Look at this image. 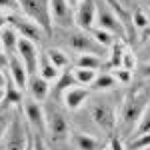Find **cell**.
I'll use <instances>...</instances> for the list:
<instances>
[{
    "label": "cell",
    "mask_w": 150,
    "mask_h": 150,
    "mask_svg": "<svg viewBox=\"0 0 150 150\" xmlns=\"http://www.w3.org/2000/svg\"><path fill=\"white\" fill-rule=\"evenodd\" d=\"M96 28H102V30L114 36H120V38L128 36L124 20L118 16V12L106 0H96Z\"/></svg>",
    "instance_id": "1"
},
{
    "label": "cell",
    "mask_w": 150,
    "mask_h": 150,
    "mask_svg": "<svg viewBox=\"0 0 150 150\" xmlns=\"http://www.w3.org/2000/svg\"><path fill=\"white\" fill-rule=\"evenodd\" d=\"M148 104V94L142 90L128 94L124 98V104H122V126L126 130H134Z\"/></svg>",
    "instance_id": "2"
},
{
    "label": "cell",
    "mask_w": 150,
    "mask_h": 150,
    "mask_svg": "<svg viewBox=\"0 0 150 150\" xmlns=\"http://www.w3.org/2000/svg\"><path fill=\"white\" fill-rule=\"evenodd\" d=\"M28 136H30V130H28V124L22 122V114L20 110H14V116H12V122L6 134H4V150H26L28 146Z\"/></svg>",
    "instance_id": "3"
},
{
    "label": "cell",
    "mask_w": 150,
    "mask_h": 150,
    "mask_svg": "<svg viewBox=\"0 0 150 150\" xmlns=\"http://www.w3.org/2000/svg\"><path fill=\"white\" fill-rule=\"evenodd\" d=\"M50 0H18V6L24 12L26 18H30L32 22H36L44 32H50Z\"/></svg>",
    "instance_id": "4"
},
{
    "label": "cell",
    "mask_w": 150,
    "mask_h": 150,
    "mask_svg": "<svg viewBox=\"0 0 150 150\" xmlns=\"http://www.w3.org/2000/svg\"><path fill=\"white\" fill-rule=\"evenodd\" d=\"M90 118L98 128L106 132H112L116 126V106L110 100H92L90 104Z\"/></svg>",
    "instance_id": "5"
},
{
    "label": "cell",
    "mask_w": 150,
    "mask_h": 150,
    "mask_svg": "<svg viewBox=\"0 0 150 150\" xmlns=\"http://www.w3.org/2000/svg\"><path fill=\"white\" fill-rule=\"evenodd\" d=\"M44 112H46V134L54 142H58V144L70 140V126L66 122V118H64V114L58 108H54V106L44 108Z\"/></svg>",
    "instance_id": "6"
},
{
    "label": "cell",
    "mask_w": 150,
    "mask_h": 150,
    "mask_svg": "<svg viewBox=\"0 0 150 150\" xmlns=\"http://www.w3.org/2000/svg\"><path fill=\"white\" fill-rule=\"evenodd\" d=\"M8 24L18 32L20 38H26V40H30V42H34V44H40L42 38H44V34H46L38 24L32 22V20L26 18V16L22 18V16H16V14H8Z\"/></svg>",
    "instance_id": "7"
},
{
    "label": "cell",
    "mask_w": 150,
    "mask_h": 150,
    "mask_svg": "<svg viewBox=\"0 0 150 150\" xmlns=\"http://www.w3.org/2000/svg\"><path fill=\"white\" fill-rule=\"evenodd\" d=\"M24 108V118H26V124L32 128L38 134H46V112H44V106L40 102H36L32 98H26L22 102Z\"/></svg>",
    "instance_id": "8"
},
{
    "label": "cell",
    "mask_w": 150,
    "mask_h": 150,
    "mask_svg": "<svg viewBox=\"0 0 150 150\" xmlns=\"http://www.w3.org/2000/svg\"><path fill=\"white\" fill-rule=\"evenodd\" d=\"M68 44L72 50H76V52H80V54H96V56H100L106 52V48H102L96 40L92 38L90 32H72L68 36Z\"/></svg>",
    "instance_id": "9"
},
{
    "label": "cell",
    "mask_w": 150,
    "mask_h": 150,
    "mask_svg": "<svg viewBox=\"0 0 150 150\" xmlns=\"http://www.w3.org/2000/svg\"><path fill=\"white\" fill-rule=\"evenodd\" d=\"M16 54H18L20 60L24 62L28 74H30V76H36V74H38V62H40L38 44L26 40V38H20V40H18V46H16Z\"/></svg>",
    "instance_id": "10"
},
{
    "label": "cell",
    "mask_w": 150,
    "mask_h": 150,
    "mask_svg": "<svg viewBox=\"0 0 150 150\" xmlns=\"http://www.w3.org/2000/svg\"><path fill=\"white\" fill-rule=\"evenodd\" d=\"M74 24L84 32H90L96 26V0H82L74 8Z\"/></svg>",
    "instance_id": "11"
},
{
    "label": "cell",
    "mask_w": 150,
    "mask_h": 150,
    "mask_svg": "<svg viewBox=\"0 0 150 150\" xmlns=\"http://www.w3.org/2000/svg\"><path fill=\"white\" fill-rule=\"evenodd\" d=\"M50 20L60 28H70L74 24V8L68 0H50Z\"/></svg>",
    "instance_id": "12"
},
{
    "label": "cell",
    "mask_w": 150,
    "mask_h": 150,
    "mask_svg": "<svg viewBox=\"0 0 150 150\" xmlns=\"http://www.w3.org/2000/svg\"><path fill=\"white\" fill-rule=\"evenodd\" d=\"M8 72H10V80L12 84L16 86V88H20L24 90L26 86H28V78H30V74H28V70L24 66V62L20 60V56L14 52V54H8Z\"/></svg>",
    "instance_id": "13"
},
{
    "label": "cell",
    "mask_w": 150,
    "mask_h": 150,
    "mask_svg": "<svg viewBox=\"0 0 150 150\" xmlns=\"http://www.w3.org/2000/svg\"><path fill=\"white\" fill-rule=\"evenodd\" d=\"M28 94H30V98L36 100V102H44L48 98V94H50V86H48V80L46 78H42L40 74H36V76H30L28 78Z\"/></svg>",
    "instance_id": "14"
},
{
    "label": "cell",
    "mask_w": 150,
    "mask_h": 150,
    "mask_svg": "<svg viewBox=\"0 0 150 150\" xmlns=\"http://www.w3.org/2000/svg\"><path fill=\"white\" fill-rule=\"evenodd\" d=\"M70 142L74 150H104L100 140L84 132H70Z\"/></svg>",
    "instance_id": "15"
},
{
    "label": "cell",
    "mask_w": 150,
    "mask_h": 150,
    "mask_svg": "<svg viewBox=\"0 0 150 150\" xmlns=\"http://www.w3.org/2000/svg\"><path fill=\"white\" fill-rule=\"evenodd\" d=\"M62 100H64L68 110H78L82 104L88 100V90L82 88V86H72L62 94Z\"/></svg>",
    "instance_id": "16"
},
{
    "label": "cell",
    "mask_w": 150,
    "mask_h": 150,
    "mask_svg": "<svg viewBox=\"0 0 150 150\" xmlns=\"http://www.w3.org/2000/svg\"><path fill=\"white\" fill-rule=\"evenodd\" d=\"M18 40H20V36H18V32L12 28L10 24H6V26L0 30V44H2V48H4L6 54H14V52H16Z\"/></svg>",
    "instance_id": "17"
},
{
    "label": "cell",
    "mask_w": 150,
    "mask_h": 150,
    "mask_svg": "<svg viewBox=\"0 0 150 150\" xmlns=\"http://www.w3.org/2000/svg\"><path fill=\"white\" fill-rule=\"evenodd\" d=\"M116 86H118V80L114 78V74H110V72H100V74H96L94 82L90 84V88L96 90V92H108V90H112Z\"/></svg>",
    "instance_id": "18"
},
{
    "label": "cell",
    "mask_w": 150,
    "mask_h": 150,
    "mask_svg": "<svg viewBox=\"0 0 150 150\" xmlns=\"http://www.w3.org/2000/svg\"><path fill=\"white\" fill-rule=\"evenodd\" d=\"M38 74L42 76V78H46L48 82L50 80H58L60 78V70L52 64V60L48 58V54H40V62H38Z\"/></svg>",
    "instance_id": "19"
},
{
    "label": "cell",
    "mask_w": 150,
    "mask_h": 150,
    "mask_svg": "<svg viewBox=\"0 0 150 150\" xmlns=\"http://www.w3.org/2000/svg\"><path fill=\"white\" fill-rule=\"evenodd\" d=\"M22 102H24L22 90H20V88H16L14 84L8 82L6 92H4V104H6V106H22Z\"/></svg>",
    "instance_id": "20"
},
{
    "label": "cell",
    "mask_w": 150,
    "mask_h": 150,
    "mask_svg": "<svg viewBox=\"0 0 150 150\" xmlns=\"http://www.w3.org/2000/svg\"><path fill=\"white\" fill-rule=\"evenodd\" d=\"M72 76H74V80L78 86H90L96 78V70H88V68H76L72 70Z\"/></svg>",
    "instance_id": "21"
},
{
    "label": "cell",
    "mask_w": 150,
    "mask_h": 150,
    "mask_svg": "<svg viewBox=\"0 0 150 150\" xmlns=\"http://www.w3.org/2000/svg\"><path fill=\"white\" fill-rule=\"evenodd\" d=\"M102 58L96 56V54H80L76 58V66L78 68H88V70H98L102 66Z\"/></svg>",
    "instance_id": "22"
},
{
    "label": "cell",
    "mask_w": 150,
    "mask_h": 150,
    "mask_svg": "<svg viewBox=\"0 0 150 150\" xmlns=\"http://www.w3.org/2000/svg\"><path fill=\"white\" fill-rule=\"evenodd\" d=\"M90 34H92V38L100 44L102 48H112V44L116 42V38H114V34H110V32H106V30H102V28H96L94 26L92 30H90Z\"/></svg>",
    "instance_id": "23"
},
{
    "label": "cell",
    "mask_w": 150,
    "mask_h": 150,
    "mask_svg": "<svg viewBox=\"0 0 150 150\" xmlns=\"http://www.w3.org/2000/svg\"><path fill=\"white\" fill-rule=\"evenodd\" d=\"M46 54H48V58L52 60V64H54L58 70L66 68V66L70 64V58L66 56V52H62L60 48H50V50H46Z\"/></svg>",
    "instance_id": "24"
},
{
    "label": "cell",
    "mask_w": 150,
    "mask_h": 150,
    "mask_svg": "<svg viewBox=\"0 0 150 150\" xmlns=\"http://www.w3.org/2000/svg\"><path fill=\"white\" fill-rule=\"evenodd\" d=\"M124 46L120 44V42H114L112 48H110V66L112 68H122V58H124Z\"/></svg>",
    "instance_id": "25"
},
{
    "label": "cell",
    "mask_w": 150,
    "mask_h": 150,
    "mask_svg": "<svg viewBox=\"0 0 150 150\" xmlns=\"http://www.w3.org/2000/svg\"><path fill=\"white\" fill-rule=\"evenodd\" d=\"M12 116H14V110H10V106L4 104V108H0V140L4 138L6 130L12 122Z\"/></svg>",
    "instance_id": "26"
},
{
    "label": "cell",
    "mask_w": 150,
    "mask_h": 150,
    "mask_svg": "<svg viewBox=\"0 0 150 150\" xmlns=\"http://www.w3.org/2000/svg\"><path fill=\"white\" fill-rule=\"evenodd\" d=\"M72 86H78L76 80H74V76H72V72H66V74H62L60 78H58V84H56V94H64L68 88Z\"/></svg>",
    "instance_id": "27"
},
{
    "label": "cell",
    "mask_w": 150,
    "mask_h": 150,
    "mask_svg": "<svg viewBox=\"0 0 150 150\" xmlns=\"http://www.w3.org/2000/svg\"><path fill=\"white\" fill-rule=\"evenodd\" d=\"M150 146V134H136L134 138L128 142L126 150H144Z\"/></svg>",
    "instance_id": "28"
},
{
    "label": "cell",
    "mask_w": 150,
    "mask_h": 150,
    "mask_svg": "<svg viewBox=\"0 0 150 150\" xmlns=\"http://www.w3.org/2000/svg\"><path fill=\"white\" fill-rule=\"evenodd\" d=\"M132 24L142 32V30H146V28L150 26V18L146 16V12L142 10V8H136L134 14H132Z\"/></svg>",
    "instance_id": "29"
},
{
    "label": "cell",
    "mask_w": 150,
    "mask_h": 150,
    "mask_svg": "<svg viewBox=\"0 0 150 150\" xmlns=\"http://www.w3.org/2000/svg\"><path fill=\"white\" fill-rule=\"evenodd\" d=\"M136 134H150V104L146 106L142 118L138 120V124L134 128V136H136Z\"/></svg>",
    "instance_id": "30"
},
{
    "label": "cell",
    "mask_w": 150,
    "mask_h": 150,
    "mask_svg": "<svg viewBox=\"0 0 150 150\" xmlns=\"http://www.w3.org/2000/svg\"><path fill=\"white\" fill-rule=\"evenodd\" d=\"M0 10L6 12V14L18 12V10H20V6H18V0H0Z\"/></svg>",
    "instance_id": "31"
},
{
    "label": "cell",
    "mask_w": 150,
    "mask_h": 150,
    "mask_svg": "<svg viewBox=\"0 0 150 150\" xmlns=\"http://www.w3.org/2000/svg\"><path fill=\"white\" fill-rule=\"evenodd\" d=\"M114 78L118 80V84L122 82V84H128L130 78H132V72L126 68H114Z\"/></svg>",
    "instance_id": "32"
},
{
    "label": "cell",
    "mask_w": 150,
    "mask_h": 150,
    "mask_svg": "<svg viewBox=\"0 0 150 150\" xmlns=\"http://www.w3.org/2000/svg\"><path fill=\"white\" fill-rule=\"evenodd\" d=\"M134 66H136V58H134V54H132L130 50H126V52H124V58H122V68L134 72Z\"/></svg>",
    "instance_id": "33"
},
{
    "label": "cell",
    "mask_w": 150,
    "mask_h": 150,
    "mask_svg": "<svg viewBox=\"0 0 150 150\" xmlns=\"http://www.w3.org/2000/svg\"><path fill=\"white\" fill-rule=\"evenodd\" d=\"M32 144H34V150H48L42 134H38V132H32Z\"/></svg>",
    "instance_id": "34"
},
{
    "label": "cell",
    "mask_w": 150,
    "mask_h": 150,
    "mask_svg": "<svg viewBox=\"0 0 150 150\" xmlns=\"http://www.w3.org/2000/svg\"><path fill=\"white\" fill-rule=\"evenodd\" d=\"M140 58L144 60V62H150V40H146L142 48H140Z\"/></svg>",
    "instance_id": "35"
},
{
    "label": "cell",
    "mask_w": 150,
    "mask_h": 150,
    "mask_svg": "<svg viewBox=\"0 0 150 150\" xmlns=\"http://www.w3.org/2000/svg\"><path fill=\"white\" fill-rule=\"evenodd\" d=\"M0 68H2V70H8V54L4 52L2 44H0Z\"/></svg>",
    "instance_id": "36"
},
{
    "label": "cell",
    "mask_w": 150,
    "mask_h": 150,
    "mask_svg": "<svg viewBox=\"0 0 150 150\" xmlns=\"http://www.w3.org/2000/svg\"><path fill=\"white\" fill-rule=\"evenodd\" d=\"M108 150H126V148H124V144H122V142H120V140L114 136V138L110 140V146H108Z\"/></svg>",
    "instance_id": "37"
},
{
    "label": "cell",
    "mask_w": 150,
    "mask_h": 150,
    "mask_svg": "<svg viewBox=\"0 0 150 150\" xmlns=\"http://www.w3.org/2000/svg\"><path fill=\"white\" fill-rule=\"evenodd\" d=\"M140 74H142L144 78H150V62H144V64L140 66Z\"/></svg>",
    "instance_id": "38"
},
{
    "label": "cell",
    "mask_w": 150,
    "mask_h": 150,
    "mask_svg": "<svg viewBox=\"0 0 150 150\" xmlns=\"http://www.w3.org/2000/svg\"><path fill=\"white\" fill-rule=\"evenodd\" d=\"M6 86H8V80H6V76H4V70L0 68V92H2Z\"/></svg>",
    "instance_id": "39"
},
{
    "label": "cell",
    "mask_w": 150,
    "mask_h": 150,
    "mask_svg": "<svg viewBox=\"0 0 150 150\" xmlns=\"http://www.w3.org/2000/svg\"><path fill=\"white\" fill-rule=\"evenodd\" d=\"M6 24H8V14H2V12H0V30H2Z\"/></svg>",
    "instance_id": "40"
},
{
    "label": "cell",
    "mask_w": 150,
    "mask_h": 150,
    "mask_svg": "<svg viewBox=\"0 0 150 150\" xmlns=\"http://www.w3.org/2000/svg\"><path fill=\"white\" fill-rule=\"evenodd\" d=\"M142 40L146 42V40H150V26L146 28V30H142Z\"/></svg>",
    "instance_id": "41"
},
{
    "label": "cell",
    "mask_w": 150,
    "mask_h": 150,
    "mask_svg": "<svg viewBox=\"0 0 150 150\" xmlns=\"http://www.w3.org/2000/svg\"><path fill=\"white\" fill-rule=\"evenodd\" d=\"M118 2H120V4H122V8L126 10L128 6H130V2H132V0H118Z\"/></svg>",
    "instance_id": "42"
},
{
    "label": "cell",
    "mask_w": 150,
    "mask_h": 150,
    "mask_svg": "<svg viewBox=\"0 0 150 150\" xmlns=\"http://www.w3.org/2000/svg\"><path fill=\"white\" fill-rule=\"evenodd\" d=\"M70 2V6H72V8H76V6H78V4H80L82 0H68Z\"/></svg>",
    "instance_id": "43"
},
{
    "label": "cell",
    "mask_w": 150,
    "mask_h": 150,
    "mask_svg": "<svg viewBox=\"0 0 150 150\" xmlns=\"http://www.w3.org/2000/svg\"><path fill=\"white\" fill-rule=\"evenodd\" d=\"M2 104H4V94L0 92V106H2Z\"/></svg>",
    "instance_id": "44"
},
{
    "label": "cell",
    "mask_w": 150,
    "mask_h": 150,
    "mask_svg": "<svg viewBox=\"0 0 150 150\" xmlns=\"http://www.w3.org/2000/svg\"><path fill=\"white\" fill-rule=\"evenodd\" d=\"M144 2H146V8L150 10V0H144Z\"/></svg>",
    "instance_id": "45"
},
{
    "label": "cell",
    "mask_w": 150,
    "mask_h": 150,
    "mask_svg": "<svg viewBox=\"0 0 150 150\" xmlns=\"http://www.w3.org/2000/svg\"><path fill=\"white\" fill-rule=\"evenodd\" d=\"M144 150H150V146H148V148H144Z\"/></svg>",
    "instance_id": "46"
}]
</instances>
